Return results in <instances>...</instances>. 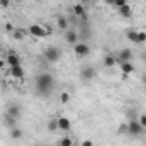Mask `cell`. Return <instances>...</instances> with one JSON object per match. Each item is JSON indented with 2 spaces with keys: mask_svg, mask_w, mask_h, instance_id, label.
I'll list each match as a JSON object with an SVG mask.
<instances>
[{
  "mask_svg": "<svg viewBox=\"0 0 146 146\" xmlns=\"http://www.w3.org/2000/svg\"><path fill=\"white\" fill-rule=\"evenodd\" d=\"M36 94L41 97H48L54 88V76L51 73H39L34 80Z\"/></svg>",
  "mask_w": 146,
  "mask_h": 146,
  "instance_id": "1",
  "label": "cell"
},
{
  "mask_svg": "<svg viewBox=\"0 0 146 146\" xmlns=\"http://www.w3.org/2000/svg\"><path fill=\"white\" fill-rule=\"evenodd\" d=\"M61 49L60 48H56V46H48L46 49H44V53H42V56H44V60L46 61H49V63H56V61H60V58H61Z\"/></svg>",
  "mask_w": 146,
  "mask_h": 146,
  "instance_id": "2",
  "label": "cell"
},
{
  "mask_svg": "<svg viewBox=\"0 0 146 146\" xmlns=\"http://www.w3.org/2000/svg\"><path fill=\"white\" fill-rule=\"evenodd\" d=\"M95 76H97V70H95L94 66H83V68L80 70V78L85 80V82H90V80L95 78Z\"/></svg>",
  "mask_w": 146,
  "mask_h": 146,
  "instance_id": "3",
  "label": "cell"
},
{
  "mask_svg": "<svg viewBox=\"0 0 146 146\" xmlns=\"http://www.w3.org/2000/svg\"><path fill=\"white\" fill-rule=\"evenodd\" d=\"M115 58H117V63H119V65H121V63H131V60H133V51H131L129 48H124V49L119 51V54H117Z\"/></svg>",
  "mask_w": 146,
  "mask_h": 146,
  "instance_id": "4",
  "label": "cell"
},
{
  "mask_svg": "<svg viewBox=\"0 0 146 146\" xmlns=\"http://www.w3.org/2000/svg\"><path fill=\"white\" fill-rule=\"evenodd\" d=\"M143 126L139 124V121H136V119H133L129 124H127V133L129 134H133V136H139L141 133H143Z\"/></svg>",
  "mask_w": 146,
  "mask_h": 146,
  "instance_id": "5",
  "label": "cell"
},
{
  "mask_svg": "<svg viewBox=\"0 0 146 146\" xmlns=\"http://www.w3.org/2000/svg\"><path fill=\"white\" fill-rule=\"evenodd\" d=\"M73 51H75L76 56L83 58V56H87V54L90 53V48L87 46V42H76V44L73 46Z\"/></svg>",
  "mask_w": 146,
  "mask_h": 146,
  "instance_id": "6",
  "label": "cell"
},
{
  "mask_svg": "<svg viewBox=\"0 0 146 146\" xmlns=\"http://www.w3.org/2000/svg\"><path fill=\"white\" fill-rule=\"evenodd\" d=\"M27 33H29V34H33L34 37H44V36H46L44 27H42V26H37V24H31V26H29V29H27Z\"/></svg>",
  "mask_w": 146,
  "mask_h": 146,
  "instance_id": "7",
  "label": "cell"
},
{
  "mask_svg": "<svg viewBox=\"0 0 146 146\" xmlns=\"http://www.w3.org/2000/svg\"><path fill=\"white\" fill-rule=\"evenodd\" d=\"M7 75H10L12 78H22L24 76V68H22V65H19V66H9V70H7Z\"/></svg>",
  "mask_w": 146,
  "mask_h": 146,
  "instance_id": "8",
  "label": "cell"
},
{
  "mask_svg": "<svg viewBox=\"0 0 146 146\" xmlns=\"http://www.w3.org/2000/svg\"><path fill=\"white\" fill-rule=\"evenodd\" d=\"M5 61H7V65H9V66H19V65L22 63L21 56H19V54H15V53H9V54L5 56Z\"/></svg>",
  "mask_w": 146,
  "mask_h": 146,
  "instance_id": "9",
  "label": "cell"
},
{
  "mask_svg": "<svg viewBox=\"0 0 146 146\" xmlns=\"http://www.w3.org/2000/svg\"><path fill=\"white\" fill-rule=\"evenodd\" d=\"M2 122L5 124V127H9V129H14V127H17V119L15 117H12L10 114H3L2 115Z\"/></svg>",
  "mask_w": 146,
  "mask_h": 146,
  "instance_id": "10",
  "label": "cell"
},
{
  "mask_svg": "<svg viewBox=\"0 0 146 146\" xmlns=\"http://www.w3.org/2000/svg\"><path fill=\"white\" fill-rule=\"evenodd\" d=\"M7 114H10L12 117H15V119H19L21 115H22V107L19 106V104H10L9 107H7V110H5Z\"/></svg>",
  "mask_w": 146,
  "mask_h": 146,
  "instance_id": "11",
  "label": "cell"
},
{
  "mask_svg": "<svg viewBox=\"0 0 146 146\" xmlns=\"http://www.w3.org/2000/svg\"><path fill=\"white\" fill-rule=\"evenodd\" d=\"M58 129L68 133V131L72 129V121H70L68 117H60V119H58Z\"/></svg>",
  "mask_w": 146,
  "mask_h": 146,
  "instance_id": "12",
  "label": "cell"
},
{
  "mask_svg": "<svg viewBox=\"0 0 146 146\" xmlns=\"http://www.w3.org/2000/svg\"><path fill=\"white\" fill-rule=\"evenodd\" d=\"M65 41H66L68 44L75 46V44L78 42V34H76L75 31H65Z\"/></svg>",
  "mask_w": 146,
  "mask_h": 146,
  "instance_id": "13",
  "label": "cell"
},
{
  "mask_svg": "<svg viewBox=\"0 0 146 146\" xmlns=\"http://www.w3.org/2000/svg\"><path fill=\"white\" fill-rule=\"evenodd\" d=\"M73 14H75L76 17H82V19H85V17H87V10H85V7H83L82 3L73 5Z\"/></svg>",
  "mask_w": 146,
  "mask_h": 146,
  "instance_id": "14",
  "label": "cell"
},
{
  "mask_svg": "<svg viewBox=\"0 0 146 146\" xmlns=\"http://www.w3.org/2000/svg\"><path fill=\"white\" fill-rule=\"evenodd\" d=\"M119 10V14L122 15V17H126V19H129L131 15H133V10H131V5L129 3H126V5H122L121 9H117Z\"/></svg>",
  "mask_w": 146,
  "mask_h": 146,
  "instance_id": "15",
  "label": "cell"
},
{
  "mask_svg": "<svg viewBox=\"0 0 146 146\" xmlns=\"http://www.w3.org/2000/svg\"><path fill=\"white\" fill-rule=\"evenodd\" d=\"M56 24H58V27H60L61 31H68V19H66L65 15H58Z\"/></svg>",
  "mask_w": 146,
  "mask_h": 146,
  "instance_id": "16",
  "label": "cell"
},
{
  "mask_svg": "<svg viewBox=\"0 0 146 146\" xmlns=\"http://www.w3.org/2000/svg\"><path fill=\"white\" fill-rule=\"evenodd\" d=\"M104 65H106L107 68H112V66H115V65H117V58H115L114 54H107V56L104 58Z\"/></svg>",
  "mask_w": 146,
  "mask_h": 146,
  "instance_id": "17",
  "label": "cell"
},
{
  "mask_svg": "<svg viewBox=\"0 0 146 146\" xmlns=\"http://www.w3.org/2000/svg\"><path fill=\"white\" fill-rule=\"evenodd\" d=\"M126 37H127L131 42L136 44V42H138V31H134V29H127V31H126Z\"/></svg>",
  "mask_w": 146,
  "mask_h": 146,
  "instance_id": "18",
  "label": "cell"
},
{
  "mask_svg": "<svg viewBox=\"0 0 146 146\" xmlns=\"http://www.w3.org/2000/svg\"><path fill=\"white\" fill-rule=\"evenodd\" d=\"M121 70H122V73L127 76V75H131V73L134 72V66H133L131 63H121Z\"/></svg>",
  "mask_w": 146,
  "mask_h": 146,
  "instance_id": "19",
  "label": "cell"
},
{
  "mask_svg": "<svg viewBox=\"0 0 146 146\" xmlns=\"http://www.w3.org/2000/svg\"><path fill=\"white\" fill-rule=\"evenodd\" d=\"M48 131H49V133L58 131V119H51V121L48 122Z\"/></svg>",
  "mask_w": 146,
  "mask_h": 146,
  "instance_id": "20",
  "label": "cell"
},
{
  "mask_svg": "<svg viewBox=\"0 0 146 146\" xmlns=\"http://www.w3.org/2000/svg\"><path fill=\"white\" fill-rule=\"evenodd\" d=\"M10 138H12V139H21V138H22V131H21L19 127L10 129Z\"/></svg>",
  "mask_w": 146,
  "mask_h": 146,
  "instance_id": "21",
  "label": "cell"
},
{
  "mask_svg": "<svg viewBox=\"0 0 146 146\" xmlns=\"http://www.w3.org/2000/svg\"><path fill=\"white\" fill-rule=\"evenodd\" d=\"M70 100H72V95H70L68 92H61V94H60V102H61V104H68Z\"/></svg>",
  "mask_w": 146,
  "mask_h": 146,
  "instance_id": "22",
  "label": "cell"
},
{
  "mask_svg": "<svg viewBox=\"0 0 146 146\" xmlns=\"http://www.w3.org/2000/svg\"><path fill=\"white\" fill-rule=\"evenodd\" d=\"M12 36H14V39H17V41H21L22 37L26 36V31H24V29H14V33H12Z\"/></svg>",
  "mask_w": 146,
  "mask_h": 146,
  "instance_id": "23",
  "label": "cell"
},
{
  "mask_svg": "<svg viewBox=\"0 0 146 146\" xmlns=\"http://www.w3.org/2000/svg\"><path fill=\"white\" fill-rule=\"evenodd\" d=\"M146 42V33L145 31H138V42L136 44H143Z\"/></svg>",
  "mask_w": 146,
  "mask_h": 146,
  "instance_id": "24",
  "label": "cell"
},
{
  "mask_svg": "<svg viewBox=\"0 0 146 146\" xmlns=\"http://www.w3.org/2000/svg\"><path fill=\"white\" fill-rule=\"evenodd\" d=\"M60 146H73V139L72 138H63V139H60Z\"/></svg>",
  "mask_w": 146,
  "mask_h": 146,
  "instance_id": "25",
  "label": "cell"
},
{
  "mask_svg": "<svg viewBox=\"0 0 146 146\" xmlns=\"http://www.w3.org/2000/svg\"><path fill=\"white\" fill-rule=\"evenodd\" d=\"M127 3V0H114V7L115 9H121L122 5H126Z\"/></svg>",
  "mask_w": 146,
  "mask_h": 146,
  "instance_id": "26",
  "label": "cell"
},
{
  "mask_svg": "<svg viewBox=\"0 0 146 146\" xmlns=\"http://www.w3.org/2000/svg\"><path fill=\"white\" fill-rule=\"evenodd\" d=\"M139 124H141V126L146 129V114H143V115L139 117Z\"/></svg>",
  "mask_w": 146,
  "mask_h": 146,
  "instance_id": "27",
  "label": "cell"
},
{
  "mask_svg": "<svg viewBox=\"0 0 146 146\" xmlns=\"http://www.w3.org/2000/svg\"><path fill=\"white\" fill-rule=\"evenodd\" d=\"M5 31L7 33H14V26L12 24H5Z\"/></svg>",
  "mask_w": 146,
  "mask_h": 146,
  "instance_id": "28",
  "label": "cell"
},
{
  "mask_svg": "<svg viewBox=\"0 0 146 146\" xmlns=\"http://www.w3.org/2000/svg\"><path fill=\"white\" fill-rule=\"evenodd\" d=\"M82 146H94V141H92V139H87V141L82 143Z\"/></svg>",
  "mask_w": 146,
  "mask_h": 146,
  "instance_id": "29",
  "label": "cell"
},
{
  "mask_svg": "<svg viewBox=\"0 0 146 146\" xmlns=\"http://www.w3.org/2000/svg\"><path fill=\"white\" fill-rule=\"evenodd\" d=\"M9 3H10V0H0V5L2 7H9Z\"/></svg>",
  "mask_w": 146,
  "mask_h": 146,
  "instance_id": "30",
  "label": "cell"
},
{
  "mask_svg": "<svg viewBox=\"0 0 146 146\" xmlns=\"http://www.w3.org/2000/svg\"><path fill=\"white\" fill-rule=\"evenodd\" d=\"M5 65H7V61H5V60H0V70H3Z\"/></svg>",
  "mask_w": 146,
  "mask_h": 146,
  "instance_id": "31",
  "label": "cell"
},
{
  "mask_svg": "<svg viewBox=\"0 0 146 146\" xmlns=\"http://www.w3.org/2000/svg\"><path fill=\"white\" fill-rule=\"evenodd\" d=\"M141 83L146 87V73H143V75H141Z\"/></svg>",
  "mask_w": 146,
  "mask_h": 146,
  "instance_id": "32",
  "label": "cell"
},
{
  "mask_svg": "<svg viewBox=\"0 0 146 146\" xmlns=\"http://www.w3.org/2000/svg\"><path fill=\"white\" fill-rule=\"evenodd\" d=\"M141 60L146 63V51H143V53H141Z\"/></svg>",
  "mask_w": 146,
  "mask_h": 146,
  "instance_id": "33",
  "label": "cell"
},
{
  "mask_svg": "<svg viewBox=\"0 0 146 146\" xmlns=\"http://www.w3.org/2000/svg\"><path fill=\"white\" fill-rule=\"evenodd\" d=\"M106 3H109V5H114V0H106Z\"/></svg>",
  "mask_w": 146,
  "mask_h": 146,
  "instance_id": "34",
  "label": "cell"
},
{
  "mask_svg": "<svg viewBox=\"0 0 146 146\" xmlns=\"http://www.w3.org/2000/svg\"><path fill=\"white\" fill-rule=\"evenodd\" d=\"M87 2H95V0H87Z\"/></svg>",
  "mask_w": 146,
  "mask_h": 146,
  "instance_id": "35",
  "label": "cell"
},
{
  "mask_svg": "<svg viewBox=\"0 0 146 146\" xmlns=\"http://www.w3.org/2000/svg\"><path fill=\"white\" fill-rule=\"evenodd\" d=\"M58 146H60V145H58Z\"/></svg>",
  "mask_w": 146,
  "mask_h": 146,
  "instance_id": "36",
  "label": "cell"
}]
</instances>
